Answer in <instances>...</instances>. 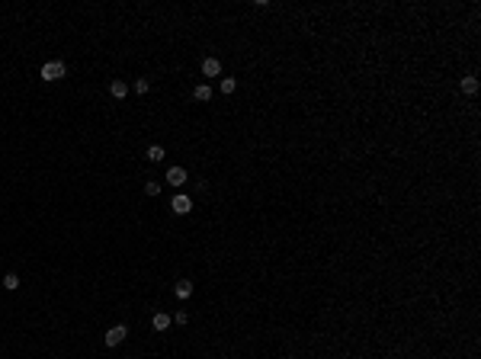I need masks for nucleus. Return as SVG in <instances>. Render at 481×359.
<instances>
[{
  "mask_svg": "<svg viewBox=\"0 0 481 359\" xmlns=\"http://www.w3.org/2000/svg\"><path fill=\"white\" fill-rule=\"evenodd\" d=\"M173 295H177L180 302H186L189 295H193V282H189V279H180L177 286H173Z\"/></svg>",
  "mask_w": 481,
  "mask_h": 359,
  "instance_id": "nucleus-6",
  "label": "nucleus"
},
{
  "mask_svg": "<svg viewBox=\"0 0 481 359\" xmlns=\"http://www.w3.org/2000/svg\"><path fill=\"white\" fill-rule=\"evenodd\" d=\"M186 321H189V314H186V311H177V314H173V324H180V327H183Z\"/></svg>",
  "mask_w": 481,
  "mask_h": 359,
  "instance_id": "nucleus-16",
  "label": "nucleus"
},
{
  "mask_svg": "<svg viewBox=\"0 0 481 359\" xmlns=\"http://www.w3.org/2000/svg\"><path fill=\"white\" fill-rule=\"evenodd\" d=\"M3 289H6V292H16V289H19V276L16 273H6L3 276Z\"/></svg>",
  "mask_w": 481,
  "mask_h": 359,
  "instance_id": "nucleus-12",
  "label": "nucleus"
},
{
  "mask_svg": "<svg viewBox=\"0 0 481 359\" xmlns=\"http://www.w3.org/2000/svg\"><path fill=\"white\" fill-rule=\"evenodd\" d=\"M170 208H173V215H189V212H193V199L180 193V196L170 199Z\"/></svg>",
  "mask_w": 481,
  "mask_h": 359,
  "instance_id": "nucleus-3",
  "label": "nucleus"
},
{
  "mask_svg": "<svg viewBox=\"0 0 481 359\" xmlns=\"http://www.w3.org/2000/svg\"><path fill=\"white\" fill-rule=\"evenodd\" d=\"M125 337H128V327H125V324H116V327H109L103 334V343H106V347H119Z\"/></svg>",
  "mask_w": 481,
  "mask_h": 359,
  "instance_id": "nucleus-2",
  "label": "nucleus"
},
{
  "mask_svg": "<svg viewBox=\"0 0 481 359\" xmlns=\"http://www.w3.org/2000/svg\"><path fill=\"white\" fill-rule=\"evenodd\" d=\"M193 97L202 100V103H209V100H212V87H209V84H199V87L193 90Z\"/></svg>",
  "mask_w": 481,
  "mask_h": 359,
  "instance_id": "nucleus-11",
  "label": "nucleus"
},
{
  "mask_svg": "<svg viewBox=\"0 0 481 359\" xmlns=\"http://www.w3.org/2000/svg\"><path fill=\"white\" fill-rule=\"evenodd\" d=\"M67 74V67H64V61H49V64H42V80H61Z\"/></svg>",
  "mask_w": 481,
  "mask_h": 359,
  "instance_id": "nucleus-1",
  "label": "nucleus"
},
{
  "mask_svg": "<svg viewBox=\"0 0 481 359\" xmlns=\"http://www.w3.org/2000/svg\"><path fill=\"white\" fill-rule=\"evenodd\" d=\"M109 93L116 100H125L128 97V84H125V80H112V84H109Z\"/></svg>",
  "mask_w": 481,
  "mask_h": 359,
  "instance_id": "nucleus-7",
  "label": "nucleus"
},
{
  "mask_svg": "<svg viewBox=\"0 0 481 359\" xmlns=\"http://www.w3.org/2000/svg\"><path fill=\"white\" fill-rule=\"evenodd\" d=\"M145 193L158 199V196H160V183H154V180H151V183H145Z\"/></svg>",
  "mask_w": 481,
  "mask_h": 359,
  "instance_id": "nucleus-15",
  "label": "nucleus"
},
{
  "mask_svg": "<svg viewBox=\"0 0 481 359\" xmlns=\"http://www.w3.org/2000/svg\"><path fill=\"white\" fill-rule=\"evenodd\" d=\"M148 90H151V80H148V77H138V80H135V93H148Z\"/></svg>",
  "mask_w": 481,
  "mask_h": 359,
  "instance_id": "nucleus-13",
  "label": "nucleus"
},
{
  "mask_svg": "<svg viewBox=\"0 0 481 359\" xmlns=\"http://www.w3.org/2000/svg\"><path fill=\"white\" fill-rule=\"evenodd\" d=\"M462 93L465 97H475L478 93V77H462Z\"/></svg>",
  "mask_w": 481,
  "mask_h": 359,
  "instance_id": "nucleus-10",
  "label": "nucleus"
},
{
  "mask_svg": "<svg viewBox=\"0 0 481 359\" xmlns=\"http://www.w3.org/2000/svg\"><path fill=\"white\" fill-rule=\"evenodd\" d=\"M145 157L151 160V164H160V160L167 157V151H164V148H160V145H151V148H148V154H145Z\"/></svg>",
  "mask_w": 481,
  "mask_h": 359,
  "instance_id": "nucleus-8",
  "label": "nucleus"
},
{
  "mask_svg": "<svg viewBox=\"0 0 481 359\" xmlns=\"http://www.w3.org/2000/svg\"><path fill=\"white\" fill-rule=\"evenodd\" d=\"M170 324H173L170 314H164V311H158V314H154V330H167Z\"/></svg>",
  "mask_w": 481,
  "mask_h": 359,
  "instance_id": "nucleus-9",
  "label": "nucleus"
},
{
  "mask_svg": "<svg viewBox=\"0 0 481 359\" xmlns=\"http://www.w3.org/2000/svg\"><path fill=\"white\" fill-rule=\"evenodd\" d=\"M186 180L189 177H186V170H183V167H170V170H167V183H170V186H183Z\"/></svg>",
  "mask_w": 481,
  "mask_h": 359,
  "instance_id": "nucleus-4",
  "label": "nucleus"
},
{
  "mask_svg": "<svg viewBox=\"0 0 481 359\" xmlns=\"http://www.w3.org/2000/svg\"><path fill=\"white\" fill-rule=\"evenodd\" d=\"M202 74H206V77H218V74H221V61L218 58H206V61H202Z\"/></svg>",
  "mask_w": 481,
  "mask_h": 359,
  "instance_id": "nucleus-5",
  "label": "nucleus"
},
{
  "mask_svg": "<svg viewBox=\"0 0 481 359\" xmlns=\"http://www.w3.org/2000/svg\"><path fill=\"white\" fill-rule=\"evenodd\" d=\"M234 87H238L234 77H221V93H234Z\"/></svg>",
  "mask_w": 481,
  "mask_h": 359,
  "instance_id": "nucleus-14",
  "label": "nucleus"
}]
</instances>
